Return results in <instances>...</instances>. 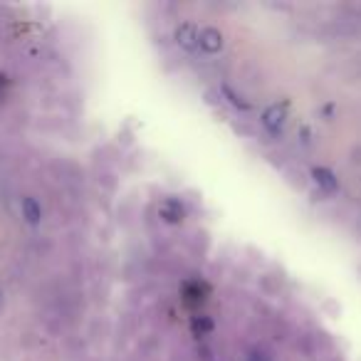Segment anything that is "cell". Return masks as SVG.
I'll list each match as a JSON object with an SVG mask.
<instances>
[{
  "label": "cell",
  "mask_w": 361,
  "mask_h": 361,
  "mask_svg": "<svg viewBox=\"0 0 361 361\" xmlns=\"http://www.w3.org/2000/svg\"><path fill=\"white\" fill-rule=\"evenodd\" d=\"M176 42L188 52L198 50L201 47V30L193 23H183V25L176 27Z\"/></svg>",
  "instance_id": "cell-1"
},
{
  "label": "cell",
  "mask_w": 361,
  "mask_h": 361,
  "mask_svg": "<svg viewBox=\"0 0 361 361\" xmlns=\"http://www.w3.org/2000/svg\"><path fill=\"white\" fill-rule=\"evenodd\" d=\"M262 124L270 134H280L282 131V124H285V106L280 104H272L262 111Z\"/></svg>",
  "instance_id": "cell-2"
},
{
  "label": "cell",
  "mask_w": 361,
  "mask_h": 361,
  "mask_svg": "<svg viewBox=\"0 0 361 361\" xmlns=\"http://www.w3.org/2000/svg\"><path fill=\"white\" fill-rule=\"evenodd\" d=\"M159 213H161V218H164L166 223H180V221H183V216H186L183 206H180L176 198H166V201L161 203Z\"/></svg>",
  "instance_id": "cell-3"
},
{
  "label": "cell",
  "mask_w": 361,
  "mask_h": 361,
  "mask_svg": "<svg viewBox=\"0 0 361 361\" xmlns=\"http://www.w3.org/2000/svg\"><path fill=\"white\" fill-rule=\"evenodd\" d=\"M221 47H223L221 30H216V27L201 30V50H206L208 55H216V52H221Z\"/></svg>",
  "instance_id": "cell-4"
},
{
  "label": "cell",
  "mask_w": 361,
  "mask_h": 361,
  "mask_svg": "<svg viewBox=\"0 0 361 361\" xmlns=\"http://www.w3.org/2000/svg\"><path fill=\"white\" fill-rule=\"evenodd\" d=\"M20 211H23V218H25L30 226H37L42 221V208L35 198H23L20 203Z\"/></svg>",
  "instance_id": "cell-5"
},
{
  "label": "cell",
  "mask_w": 361,
  "mask_h": 361,
  "mask_svg": "<svg viewBox=\"0 0 361 361\" xmlns=\"http://www.w3.org/2000/svg\"><path fill=\"white\" fill-rule=\"evenodd\" d=\"M312 176H314L317 186L324 188L326 193H334L336 188H339V180L334 178V173H331L329 169H314L312 171Z\"/></svg>",
  "instance_id": "cell-6"
},
{
  "label": "cell",
  "mask_w": 361,
  "mask_h": 361,
  "mask_svg": "<svg viewBox=\"0 0 361 361\" xmlns=\"http://www.w3.org/2000/svg\"><path fill=\"white\" fill-rule=\"evenodd\" d=\"M247 361H267V356L265 354H250L247 356Z\"/></svg>",
  "instance_id": "cell-7"
},
{
  "label": "cell",
  "mask_w": 361,
  "mask_h": 361,
  "mask_svg": "<svg viewBox=\"0 0 361 361\" xmlns=\"http://www.w3.org/2000/svg\"><path fill=\"white\" fill-rule=\"evenodd\" d=\"M0 305H3V292H0Z\"/></svg>",
  "instance_id": "cell-8"
}]
</instances>
